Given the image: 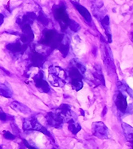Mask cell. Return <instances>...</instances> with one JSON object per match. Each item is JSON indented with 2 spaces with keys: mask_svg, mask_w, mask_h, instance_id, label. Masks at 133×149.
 <instances>
[{
  "mask_svg": "<svg viewBox=\"0 0 133 149\" xmlns=\"http://www.w3.org/2000/svg\"><path fill=\"white\" fill-rule=\"evenodd\" d=\"M64 36L62 34L58 33L55 31L45 30L43 31V37L40 42L44 45L50 46L54 49H58L61 44L64 40Z\"/></svg>",
  "mask_w": 133,
  "mask_h": 149,
  "instance_id": "cell-1",
  "label": "cell"
},
{
  "mask_svg": "<svg viewBox=\"0 0 133 149\" xmlns=\"http://www.w3.org/2000/svg\"><path fill=\"white\" fill-rule=\"evenodd\" d=\"M54 16L55 19L59 22L62 31H65L68 26H70L71 20L67 15L66 10L64 5H58L54 7Z\"/></svg>",
  "mask_w": 133,
  "mask_h": 149,
  "instance_id": "cell-2",
  "label": "cell"
},
{
  "mask_svg": "<svg viewBox=\"0 0 133 149\" xmlns=\"http://www.w3.org/2000/svg\"><path fill=\"white\" fill-rule=\"evenodd\" d=\"M49 81L52 85L55 86H61L65 84V79L66 77V73L60 67L51 66L49 70Z\"/></svg>",
  "mask_w": 133,
  "mask_h": 149,
  "instance_id": "cell-3",
  "label": "cell"
},
{
  "mask_svg": "<svg viewBox=\"0 0 133 149\" xmlns=\"http://www.w3.org/2000/svg\"><path fill=\"white\" fill-rule=\"evenodd\" d=\"M93 133L100 139L109 138V129L103 122H95L93 124Z\"/></svg>",
  "mask_w": 133,
  "mask_h": 149,
  "instance_id": "cell-4",
  "label": "cell"
},
{
  "mask_svg": "<svg viewBox=\"0 0 133 149\" xmlns=\"http://www.w3.org/2000/svg\"><path fill=\"white\" fill-rule=\"evenodd\" d=\"M23 129L24 130H36V131L41 132L46 136H50L49 131L46 130V128H44L42 125H40L37 120H26L23 124Z\"/></svg>",
  "mask_w": 133,
  "mask_h": 149,
  "instance_id": "cell-5",
  "label": "cell"
},
{
  "mask_svg": "<svg viewBox=\"0 0 133 149\" xmlns=\"http://www.w3.org/2000/svg\"><path fill=\"white\" fill-rule=\"evenodd\" d=\"M35 81V85L41 92L43 93H48L49 92V86L48 83L45 81V80L43 79L42 77V73L40 72L34 78Z\"/></svg>",
  "mask_w": 133,
  "mask_h": 149,
  "instance_id": "cell-6",
  "label": "cell"
},
{
  "mask_svg": "<svg viewBox=\"0 0 133 149\" xmlns=\"http://www.w3.org/2000/svg\"><path fill=\"white\" fill-rule=\"evenodd\" d=\"M116 107L118 108V109L122 112V113H125L127 109V98L124 96V93H119L117 96H116Z\"/></svg>",
  "mask_w": 133,
  "mask_h": 149,
  "instance_id": "cell-7",
  "label": "cell"
},
{
  "mask_svg": "<svg viewBox=\"0 0 133 149\" xmlns=\"http://www.w3.org/2000/svg\"><path fill=\"white\" fill-rule=\"evenodd\" d=\"M30 60L32 64L35 66H41L45 61V58L44 56L39 54L38 52L34 51L32 53V54L30 55Z\"/></svg>",
  "mask_w": 133,
  "mask_h": 149,
  "instance_id": "cell-8",
  "label": "cell"
},
{
  "mask_svg": "<svg viewBox=\"0 0 133 149\" xmlns=\"http://www.w3.org/2000/svg\"><path fill=\"white\" fill-rule=\"evenodd\" d=\"M100 23L105 31L106 35L108 37L109 43L112 42V35H111V30H110V22L109 17L108 15L104 16L102 19H100Z\"/></svg>",
  "mask_w": 133,
  "mask_h": 149,
  "instance_id": "cell-9",
  "label": "cell"
},
{
  "mask_svg": "<svg viewBox=\"0 0 133 149\" xmlns=\"http://www.w3.org/2000/svg\"><path fill=\"white\" fill-rule=\"evenodd\" d=\"M74 4V6H75L76 9L77 10V11H78L80 14H81V15L83 17V18H85V20L87 22H90L91 21V15L90 13L88 12V10L85 7H84L83 6H81V4H79V3H73Z\"/></svg>",
  "mask_w": 133,
  "mask_h": 149,
  "instance_id": "cell-10",
  "label": "cell"
},
{
  "mask_svg": "<svg viewBox=\"0 0 133 149\" xmlns=\"http://www.w3.org/2000/svg\"><path fill=\"white\" fill-rule=\"evenodd\" d=\"M10 107L12 108L13 109L15 110V111H18V112H20V113H29L30 112V110L28 109L27 107L25 106L24 104L19 103V102H17V101H14L11 104H10Z\"/></svg>",
  "mask_w": 133,
  "mask_h": 149,
  "instance_id": "cell-11",
  "label": "cell"
},
{
  "mask_svg": "<svg viewBox=\"0 0 133 149\" xmlns=\"http://www.w3.org/2000/svg\"><path fill=\"white\" fill-rule=\"evenodd\" d=\"M122 128L124 130V135L125 137L128 141H130L132 143L133 142V128L132 127H131L130 125H127V124H122Z\"/></svg>",
  "mask_w": 133,
  "mask_h": 149,
  "instance_id": "cell-12",
  "label": "cell"
},
{
  "mask_svg": "<svg viewBox=\"0 0 133 149\" xmlns=\"http://www.w3.org/2000/svg\"><path fill=\"white\" fill-rule=\"evenodd\" d=\"M6 48L13 53H21L26 48V46H24L23 45H22L18 42H15L7 45Z\"/></svg>",
  "mask_w": 133,
  "mask_h": 149,
  "instance_id": "cell-13",
  "label": "cell"
},
{
  "mask_svg": "<svg viewBox=\"0 0 133 149\" xmlns=\"http://www.w3.org/2000/svg\"><path fill=\"white\" fill-rule=\"evenodd\" d=\"M35 18H36V15H35L34 13H27L26 15H25L22 17V25H31L33 23V20H34Z\"/></svg>",
  "mask_w": 133,
  "mask_h": 149,
  "instance_id": "cell-14",
  "label": "cell"
},
{
  "mask_svg": "<svg viewBox=\"0 0 133 149\" xmlns=\"http://www.w3.org/2000/svg\"><path fill=\"white\" fill-rule=\"evenodd\" d=\"M70 124H69V130H70L71 132L74 135L77 133L81 129V125H79L78 123H77V122H74L73 120H70Z\"/></svg>",
  "mask_w": 133,
  "mask_h": 149,
  "instance_id": "cell-15",
  "label": "cell"
},
{
  "mask_svg": "<svg viewBox=\"0 0 133 149\" xmlns=\"http://www.w3.org/2000/svg\"><path fill=\"white\" fill-rule=\"evenodd\" d=\"M12 92L10 89V87H6L5 85H1V95L5 97H10Z\"/></svg>",
  "mask_w": 133,
  "mask_h": 149,
  "instance_id": "cell-16",
  "label": "cell"
},
{
  "mask_svg": "<svg viewBox=\"0 0 133 149\" xmlns=\"http://www.w3.org/2000/svg\"><path fill=\"white\" fill-rule=\"evenodd\" d=\"M71 84H72V86L73 88L78 91L80 89H81L82 87H83V82H82L81 79H73L71 81Z\"/></svg>",
  "mask_w": 133,
  "mask_h": 149,
  "instance_id": "cell-17",
  "label": "cell"
},
{
  "mask_svg": "<svg viewBox=\"0 0 133 149\" xmlns=\"http://www.w3.org/2000/svg\"><path fill=\"white\" fill-rule=\"evenodd\" d=\"M70 28L71 29V31H73V32H77V31L81 29L80 25H79L78 23H77L75 21H72V20L70 22Z\"/></svg>",
  "mask_w": 133,
  "mask_h": 149,
  "instance_id": "cell-18",
  "label": "cell"
},
{
  "mask_svg": "<svg viewBox=\"0 0 133 149\" xmlns=\"http://www.w3.org/2000/svg\"><path fill=\"white\" fill-rule=\"evenodd\" d=\"M3 137L6 139V140H13L15 139V136L13 135L12 133H10L9 131H3Z\"/></svg>",
  "mask_w": 133,
  "mask_h": 149,
  "instance_id": "cell-19",
  "label": "cell"
},
{
  "mask_svg": "<svg viewBox=\"0 0 133 149\" xmlns=\"http://www.w3.org/2000/svg\"><path fill=\"white\" fill-rule=\"evenodd\" d=\"M38 20H39L40 22H42V23L44 25H46L49 22V19L46 18L45 15H41L38 17Z\"/></svg>",
  "mask_w": 133,
  "mask_h": 149,
  "instance_id": "cell-20",
  "label": "cell"
},
{
  "mask_svg": "<svg viewBox=\"0 0 133 149\" xmlns=\"http://www.w3.org/2000/svg\"><path fill=\"white\" fill-rule=\"evenodd\" d=\"M76 65H77V70H78L79 71L81 72V74H84V73H85V66L81 64V63H79V62H77V63H76Z\"/></svg>",
  "mask_w": 133,
  "mask_h": 149,
  "instance_id": "cell-21",
  "label": "cell"
},
{
  "mask_svg": "<svg viewBox=\"0 0 133 149\" xmlns=\"http://www.w3.org/2000/svg\"><path fill=\"white\" fill-rule=\"evenodd\" d=\"M23 142H24L25 145L26 146V148L29 149H36L35 148H33V147H32L30 144H29V143H28L27 141H26V140H23Z\"/></svg>",
  "mask_w": 133,
  "mask_h": 149,
  "instance_id": "cell-22",
  "label": "cell"
},
{
  "mask_svg": "<svg viewBox=\"0 0 133 149\" xmlns=\"http://www.w3.org/2000/svg\"><path fill=\"white\" fill-rule=\"evenodd\" d=\"M6 119V114L4 113H3V112L1 111V120H2V121H5Z\"/></svg>",
  "mask_w": 133,
  "mask_h": 149,
  "instance_id": "cell-23",
  "label": "cell"
},
{
  "mask_svg": "<svg viewBox=\"0 0 133 149\" xmlns=\"http://www.w3.org/2000/svg\"><path fill=\"white\" fill-rule=\"evenodd\" d=\"M0 16H1V22H0V24L2 25V24H3V14H1V15H0Z\"/></svg>",
  "mask_w": 133,
  "mask_h": 149,
  "instance_id": "cell-24",
  "label": "cell"
},
{
  "mask_svg": "<svg viewBox=\"0 0 133 149\" xmlns=\"http://www.w3.org/2000/svg\"><path fill=\"white\" fill-rule=\"evenodd\" d=\"M131 40H132V42H133V32H132L131 33Z\"/></svg>",
  "mask_w": 133,
  "mask_h": 149,
  "instance_id": "cell-25",
  "label": "cell"
},
{
  "mask_svg": "<svg viewBox=\"0 0 133 149\" xmlns=\"http://www.w3.org/2000/svg\"><path fill=\"white\" fill-rule=\"evenodd\" d=\"M132 143H133V142H132ZM132 149H133V146H132Z\"/></svg>",
  "mask_w": 133,
  "mask_h": 149,
  "instance_id": "cell-26",
  "label": "cell"
},
{
  "mask_svg": "<svg viewBox=\"0 0 133 149\" xmlns=\"http://www.w3.org/2000/svg\"><path fill=\"white\" fill-rule=\"evenodd\" d=\"M52 149H55V148H52Z\"/></svg>",
  "mask_w": 133,
  "mask_h": 149,
  "instance_id": "cell-27",
  "label": "cell"
}]
</instances>
